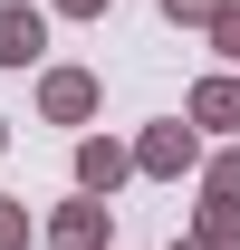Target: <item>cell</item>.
Returning <instances> with one entry per match:
<instances>
[{
	"label": "cell",
	"instance_id": "6da1fadb",
	"mask_svg": "<svg viewBox=\"0 0 240 250\" xmlns=\"http://www.w3.org/2000/svg\"><path fill=\"white\" fill-rule=\"evenodd\" d=\"M39 48V20H20V10H0V58H29Z\"/></svg>",
	"mask_w": 240,
	"mask_h": 250
}]
</instances>
